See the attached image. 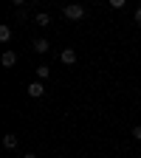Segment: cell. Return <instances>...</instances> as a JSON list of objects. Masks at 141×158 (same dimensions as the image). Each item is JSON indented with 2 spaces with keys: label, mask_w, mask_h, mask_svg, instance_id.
Masks as SVG:
<instances>
[{
  "label": "cell",
  "mask_w": 141,
  "mask_h": 158,
  "mask_svg": "<svg viewBox=\"0 0 141 158\" xmlns=\"http://www.w3.org/2000/svg\"><path fill=\"white\" fill-rule=\"evenodd\" d=\"M62 14H65V20H82V17H85V6L71 3V6H65V9H62Z\"/></svg>",
  "instance_id": "6da1fadb"
},
{
  "label": "cell",
  "mask_w": 141,
  "mask_h": 158,
  "mask_svg": "<svg viewBox=\"0 0 141 158\" xmlns=\"http://www.w3.org/2000/svg\"><path fill=\"white\" fill-rule=\"evenodd\" d=\"M26 90H28V96H31V99H43V96H45V85L39 82V79H37V82H31Z\"/></svg>",
  "instance_id": "7a4b0ae2"
},
{
  "label": "cell",
  "mask_w": 141,
  "mask_h": 158,
  "mask_svg": "<svg viewBox=\"0 0 141 158\" xmlns=\"http://www.w3.org/2000/svg\"><path fill=\"white\" fill-rule=\"evenodd\" d=\"M31 48H34V54H48L51 43H48V40H43V37H37L34 43H31Z\"/></svg>",
  "instance_id": "3957f363"
},
{
  "label": "cell",
  "mask_w": 141,
  "mask_h": 158,
  "mask_svg": "<svg viewBox=\"0 0 141 158\" xmlns=\"http://www.w3.org/2000/svg\"><path fill=\"white\" fill-rule=\"evenodd\" d=\"M0 62H3V68H14L17 65V51H3Z\"/></svg>",
  "instance_id": "277c9868"
},
{
  "label": "cell",
  "mask_w": 141,
  "mask_h": 158,
  "mask_svg": "<svg viewBox=\"0 0 141 158\" xmlns=\"http://www.w3.org/2000/svg\"><path fill=\"white\" fill-rule=\"evenodd\" d=\"M59 59H62L65 65H76V51H73V48H62V54H59Z\"/></svg>",
  "instance_id": "5b68a950"
},
{
  "label": "cell",
  "mask_w": 141,
  "mask_h": 158,
  "mask_svg": "<svg viewBox=\"0 0 141 158\" xmlns=\"http://www.w3.org/2000/svg\"><path fill=\"white\" fill-rule=\"evenodd\" d=\"M3 147H6V150H17V135H14V133H6V135H3Z\"/></svg>",
  "instance_id": "8992f818"
},
{
  "label": "cell",
  "mask_w": 141,
  "mask_h": 158,
  "mask_svg": "<svg viewBox=\"0 0 141 158\" xmlns=\"http://www.w3.org/2000/svg\"><path fill=\"white\" fill-rule=\"evenodd\" d=\"M34 23H37L39 28H45V26H51V14H45V11H39V14L34 17Z\"/></svg>",
  "instance_id": "52a82bcc"
},
{
  "label": "cell",
  "mask_w": 141,
  "mask_h": 158,
  "mask_svg": "<svg viewBox=\"0 0 141 158\" xmlns=\"http://www.w3.org/2000/svg\"><path fill=\"white\" fill-rule=\"evenodd\" d=\"M9 40H11V28L3 23V26H0V43H9Z\"/></svg>",
  "instance_id": "ba28073f"
},
{
  "label": "cell",
  "mask_w": 141,
  "mask_h": 158,
  "mask_svg": "<svg viewBox=\"0 0 141 158\" xmlns=\"http://www.w3.org/2000/svg\"><path fill=\"white\" fill-rule=\"evenodd\" d=\"M48 73H51L48 65H39V68H37V79H39V82H43V79H48Z\"/></svg>",
  "instance_id": "9c48e42d"
},
{
  "label": "cell",
  "mask_w": 141,
  "mask_h": 158,
  "mask_svg": "<svg viewBox=\"0 0 141 158\" xmlns=\"http://www.w3.org/2000/svg\"><path fill=\"white\" fill-rule=\"evenodd\" d=\"M130 135H133V138H135V141H141V124H135V127H133V130H130Z\"/></svg>",
  "instance_id": "30bf717a"
},
{
  "label": "cell",
  "mask_w": 141,
  "mask_h": 158,
  "mask_svg": "<svg viewBox=\"0 0 141 158\" xmlns=\"http://www.w3.org/2000/svg\"><path fill=\"white\" fill-rule=\"evenodd\" d=\"M107 3H110L113 9H124V3H127V0H107Z\"/></svg>",
  "instance_id": "8fae6325"
},
{
  "label": "cell",
  "mask_w": 141,
  "mask_h": 158,
  "mask_svg": "<svg viewBox=\"0 0 141 158\" xmlns=\"http://www.w3.org/2000/svg\"><path fill=\"white\" fill-rule=\"evenodd\" d=\"M133 20H135V23H138V26H141V6L135 9V17H133Z\"/></svg>",
  "instance_id": "7c38bea8"
},
{
  "label": "cell",
  "mask_w": 141,
  "mask_h": 158,
  "mask_svg": "<svg viewBox=\"0 0 141 158\" xmlns=\"http://www.w3.org/2000/svg\"><path fill=\"white\" fill-rule=\"evenodd\" d=\"M11 3H14L17 9H20V6H23V3H26V0H11Z\"/></svg>",
  "instance_id": "4fadbf2b"
},
{
  "label": "cell",
  "mask_w": 141,
  "mask_h": 158,
  "mask_svg": "<svg viewBox=\"0 0 141 158\" xmlns=\"http://www.w3.org/2000/svg\"><path fill=\"white\" fill-rule=\"evenodd\" d=\"M23 158H37V155H34V152H26V155H23Z\"/></svg>",
  "instance_id": "5bb4252c"
}]
</instances>
